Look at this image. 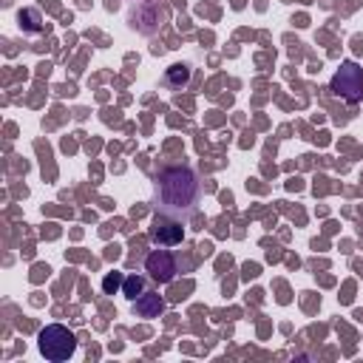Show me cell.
<instances>
[{
    "label": "cell",
    "mask_w": 363,
    "mask_h": 363,
    "mask_svg": "<svg viewBox=\"0 0 363 363\" xmlns=\"http://www.w3.org/2000/svg\"><path fill=\"white\" fill-rule=\"evenodd\" d=\"M164 309V301L156 295V292H142L136 301H133V312L139 318H159Z\"/></svg>",
    "instance_id": "52a82bcc"
},
{
    "label": "cell",
    "mask_w": 363,
    "mask_h": 363,
    "mask_svg": "<svg viewBox=\"0 0 363 363\" xmlns=\"http://www.w3.org/2000/svg\"><path fill=\"white\" fill-rule=\"evenodd\" d=\"M142 292H145V281H142L139 275H128V278L122 281V295H125V298L136 301Z\"/></svg>",
    "instance_id": "30bf717a"
},
{
    "label": "cell",
    "mask_w": 363,
    "mask_h": 363,
    "mask_svg": "<svg viewBox=\"0 0 363 363\" xmlns=\"http://www.w3.org/2000/svg\"><path fill=\"white\" fill-rule=\"evenodd\" d=\"M164 79H167V85L182 88V85L190 79V68H187V65H170L167 74H164Z\"/></svg>",
    "instance_id": "9c48e42d"
},
{
    "label": "cell",
    "mask_w": 363,
    "mask_h": 363,
    "mask_svg": "<svg viewBox=\"0 0 363 363\" xmlns=\"http://www.w3.org/2000/svg\"><path fill=\"white\" fill-rule=\"evenodd\" d=\"M17 20H20V28L28 31V34L43 31V20H40V11H37V9H23Z\"/></svg>",
    "instance_id": "ba28073f"
},
{
    "label": "cell",
    "mask_w": 363,
    "mask_h": 363,
    "mask_svg": "<svg viewBox=\"0 0 363 363\" xmlns=\"http://www.w3.org/2000/svg\"><path fill=\"white\" fill-rule=\"evenodd\" d=\"M102 286H105V292H113V289L119 286V278H116V275H108V278L102 281Z\"/></svg>",
    "instance_id": "8fae6325"
},
{
    "label": "cell",
    "mask_w": 363,
    "mask_h": 363,
    "mask_svg": "<svg viewBox=\"0 0 363 363\" xmlns=\"http://www.w3.org/2000/svg\"><path fill=\"white\" fill-rule=\"evenodd\" d=\"M332 91H335L340 99H346L349 105L360 102V96H363V68H360L354 60H346V62L337 68V74L332 77Z\"/></svg>",
    "instance_id": "3957f363"
},
{
    "label": "cell",
    "mask_w": 363,
    "mask_h": 363,
    "mask_svg": "<svg viewBox=\"0 0 363 363\" xmlns=\"http://www.w3.org/2000/svg\"><path fill=\"white\" fill-rule=\"evenodd\" d=\"M182 238H184V227L176 221H159L156 218L150 227V241L159 247H176Z\"/></svg>",
    "instance_id": "8992f818"
},
{
    "label": "cell",
    "mask_w": 363,
    "mask_h": 363,
    "mask_svg": "<svg viewBox=\"0 0 363 363\" xmlns=\"http://www.w3.org/2000/svg\"><path fill=\"white\" fill-rule=\"evenodd\" d=\"M37 346H40L43 357L60 363V360H68L77 352V335L71 329H65L62 323H48L45 329H40Z\"/></svg>",
    "instance_id": "7a4b0ae2"
},
{
    "label": "cell",
    "mask_w": 363,
    "mask_h": 363,
    "mask_svg": "<svg viewBox=\"0 0 363 363\" xmlns=\"http://www.w3.org/2000/svg\"><path fill=\"white\" fill-rule=\"evenodd\" d=\"M145 272H147V278L156 281V284H170V281L176 278V272H179V264H176L173 252H167V250H153V252H147V258H145Z\"/></svg>",
    "instance_id": "277c9868"
},
{
    "label": "cell",
    "mask_w": 363,
    "mask_h": 363,
    "mask_svg": "<svg viewBox=\"0 0 363 363\" xmlns=\"http://www.w3.org/2000/svg\"><path fill=\"white\" fill-rule=\"evenodd\" d=\"M201 179L190 164H170L156 176V210L170 218H184L199 207Z\"/></svg>",
    "instance_id": "6da1fadb"
},
{
    "label": "cell",
    "mask_w": 363,
    "mask_h": 363,
    "mask_svg": "<svg viewBox=\"0 0 363 363\" xmlns=\"http://www.w3.org/2000/svg\"><path fill=\"white\" fill-rule=\"evenodd\" d=\"M167 17V9H156V3H153V9L147 11L145 9V0H139L133 9H130V26L136 28V31H142V34H153V31H159L162 28V20Z\"/></svg>",
    "instance_id": "5b68a950"
}]
</instances>
